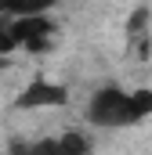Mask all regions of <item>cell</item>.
<instances>
[{
    "instance_id": "cell-1",
    "label": "cell",
    "mask_w": 152,
    "mask_h": 155,
    "mask_svg": "<svg viewBox=\"0 0 152 155\" xmlns=\"http://www.w3.org/2000/svg\"><path fill=\"white\" fill-rule=\"evenodd\" d=\"M87 116H91L94 126H127V123H134V119H130V105H127V94H123L119 87L98 90Z\"/></svg>"
},
{
    "instance_id": "cell-2",
    "label": "cell",
    "mask_w": 152,
    "mask_h": 155,
    "mask_svg": "<svg viewBox=\"0 0 152 155\" xmlns=\"http://www.w3.org/2000/svg\"><path fill=\"white\" fill-rule=\"evenodd\" d=\"M65 87L58 83H47V79H33L22 97H18V108H54V105H65Z\"/></svg>"
},
{
    "instance_id": "cell-3",
    "label": "cell",
    "mask_w": 152,
    "mask_h": 155,
    "mask_svg": "<svg viewBox=\"0 0 152 155\" xmlns=\"http://www.w3.org/2000/svg\"><path fill=\"white\" fill-rule=\"evenodd\" d=\"M51 22L43 18V15H18L11 25H7V36L15 40V47H26L29 40H36V36H51Z\"/></svg>"
},
{
    "instance_id": "cell-4",
    "label": "cell",
    "mask_w": 152,
    "mask_h": 155,
    "mask_svg": "<svg viewBox=\"0 0 152 155\" xmlns=\"http://www.w3.org/2000/svg\"><path fill=\"white\" fill-rule=\"evenodd\" d=\"M127 105H130V119H134V123L152 116V90H134V94H127Z\"/></svg>"
},
{
    "instance_id": "cell-5",
    "label": "cell",
    "mask_w": 152,
    "mask_h": 155,
    "mask_svg": "<svg viewBox=\"0 0 152 155\" xmlns=\"http://www.w3.org/2000/svg\"><path fill=\"white\" fill-rule=\"evenodd\" d=\"M51 4H54V0H11L7 11H11L15 18H18V15H43Z\"/></svg>"
},
{
    "instance_id": "cell-6",
    "label": "cell",
    "mask_w": 152,
    "mask_h": 155,
    "mask_svg": "<svg viewBox=\"0 0 152 155\" xmlns=\"http://www.w3.org/2000/svg\"><path fill=\"white\" fill-rule=\"evenodd\" d=\"M58 148H62V155H91L87 137H80V134H65V137L58 141Z\"/></svg>"
},
{
    "instance_id": "cell-7",
    "label": "cell",
    "mask_w": 152,
    "mask_h": 155,
    "mask_svg": "<svg viewBox=\"0 0 152 155\" xmlns=\"http://www.w3.org/2000/svg\"><path fill=\"white\" fill-rule=\"evenodd\" d=\"M145 25H149V11H145V7H138V11L130 15V22H127V33H130V40H141V36H145V33H149Z\"/></svg>"
},
{
    "instance_id": "cell-8",
    "label": "cell",
    "mask_w": 152,
    "mask_h": 155,
    "mask_svg": "<svg viewBox=\"0 0 152 155\" xmlns=\"http://www.w3.org/2000/svg\"><path fill=\"white\" fill-rule=\"evenodd\" d=\"M26 155H62V148H58V141H40V144H33Z\"/></svg>"
},
{
    "instance_id": "cell-9",
    "label": "cell",
    "mask_w": 152,
    "mask_h": 155,
    "mask_svg": "<svg viewBox=\"0 0 152 155\" xmlns=\"http://www.w3.org/2000/svg\"><path fill=\"white\" fill-rule=\"evenodd\" d=\"M7 7H11V0H0V15H4V11H7Z\"/></svg>"
},
{
    "instance_id": "cell-10",
    "label": "cell",
    "mask_w": 152,
    "mask_h": 155,
    "mask_svg": "<svg viewBox=\"0 0 152 155\" xmlns=\"http://www.w3.org/2000/svg\"><path fill=\"white\" fill-rule=\"evenodd\" d=\"M4 65H7V58H4V54H0V69H4Z\"/></svg>"
}]
</instances>
